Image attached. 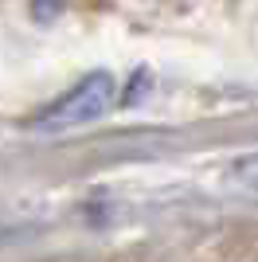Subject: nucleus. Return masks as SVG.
I'll return each mask as SVG.
<instances>
[{"label":"nucleus","mask_w":258,"mask_h":262,"mask_svg":"<svg viewBox=\"0 0 258 262\" xmlns=\"http://www.w3.org/2000/svg\"><path fill=\"white\" fill-rule=\"evenodd\" d=\"M231 172L243 180L247 188H254L258 192V153H250V157H239L235 164H231Z\"/></svg>","instance_id":"obj_2"},{"label":"nucleus","mask_w":258,"mask_h":262,"mask_svg":"<svg viewBox=\"0 0 258 262\" xmlns=\"http://www.w3.org/2000/svg\"><path fill=\"white\" fill-rule=\"evenodd\" d=\"M114 102H118V78L110 75V71H90L75 90H67L63 98L51 102V106L35 118V129L39 133L78 129L86 121H98Z\"/></svg>","instance_id":"obj_1"}]
</instances>
